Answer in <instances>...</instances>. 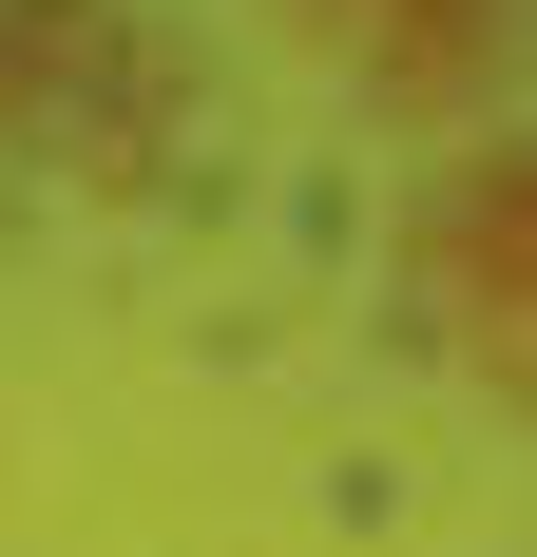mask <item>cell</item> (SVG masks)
I'll use <instances>...</instances> for the list:
<instances>
[{"label":"cell","instance_id":"1","mask_svg":"<svg viewBox=\"0 0 537 557\" xmlns=\"http://www.w3.org/2000/svg\"><path fill=\"white\" fill-rule=\"evenodd\" d=\"M403 270H423L441 366H480V385L519 404V366H537V173H519V135H499V154H461V173L423 193Z\"/></svg>","mask_w":537,"mask_h":557},{"label":"cell","instance_id":"2","mask_svg":"<svg viewBox=\"0 0 537 557\" xmlns=\"http://www.w3.org/2000/svg\"><path fill=\"white\" fill-rule=\"evenodd\" d=\"M346 58H365V97H384V115L461 135V115H480L499 77H519V0H384V20H365Z\"/></svg>","mask_w":537,"mask_h":557},{"label":"cell","instance_id":"4","mask_svg":"<svg viewBox=\"0 0 537 557\" xmlns=\"http://www.w3.org/2000/svg\"><path fill=\"white\" fill-rule=\"evenodd\" d=\"M0 135H20V97H0Z\"/></svg>","mask_w":537,"mask_h":557},{"label":"cell","instance_id":"3","mask_svg":"<svg viewBox=\"0 0 537 557\" xmlns=\"http://www.w3.org/2000/svg\"><path fill=\"white\" fill-rule=\"evenodd\" d=\"M268 20H288V39H308V58H346V39H365V20H384V0H268Z\"/></svg>","mask_w":537,"mask_h":557}]
</instances>
